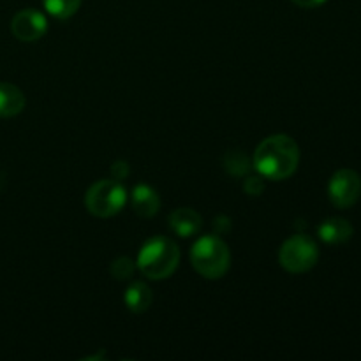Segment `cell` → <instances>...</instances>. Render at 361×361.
<instances>
[{
	"label": "cell",
	"mask_w": 361,
	"mask_h": 361,
	"mask_svg": "<svg viewBox=\"0 0 361 361\" xmlns=\"http://www.w3.org/2000/svg\"><path fill=\"white\" fill-rule=\"evenodd\" d=\"M180 263V249L173 240L155 236L141 247L137 254V268L145 277L162 281L175 274Z\"/></svg>",
	"instance_id": "obj_2"
},
{
	"label": "cell",
	"mask_w": 361,
	"mask_h": 361,
	"mask_svg": "<svg viewBox=\"0 0 361 361\" xmlns=\"http://www.w3.org/2000/svg\"><path fill=\"white\" fill-rule=\"evenodd\" d=\"M123 302H126L127 309H129L130 312L143 314L150 309L152 302H154V295H152L150 288H148L145 282H133V284L126 289Z\"/></svg>",
	"instance_id": "obj_12"
},
{
	"label": "cell",
	"mask_w": 361,
	"mask_h": 361,
	"mask_svg": "<svg viewBox=\"0 0 361 361\" xmlns=\"http://www.w3.org/2000/svg\"><path fill=\"white\" fill-rule=\"evenodd\" d=\"M224 168L231 175L243 176L250 169V161L242 150H231L224 155Z\"/></svg>",
	"instance_id": "obj_14"
},
{
	"label": "cell",
	"mask_w": 361,
	"mask_h": 361,
	"mask_svg": "<svg viewBox=\"0 0 361 361\" xmlns=\"http://www.w3.org/2000/svg\"><path fill=\"white\" fill-rule=\"evenodd\" d=\"M190 263L192 268L204 279L224 277L231 264V252L222 238L217 235L201 236L190 249Z\"/></svg>",
	"instance_id": "obj_3"
},
{
	"label": "cell",
	"mask_w": 361,
	"mask_h": 361,
	"mask_svg": "<svg viewBox=\"0 0 361 361\" xmlns=\"http://www.w3.org/2000/svg\"><path fill=\"white\" fill-rule=\"evenodd\" d=\"M48 30V21L42 13L35 9H23L14 14L11 21V32L18 41L34 42L39 41Z\"/></svg>",
	"instance_id": "obj_7"
},
{
	"label": "cell",
	"mask_w": 361,
	"mask_h": 361,
	"mask_svg": "<svg viewBox=\"0 0 361 361\" xmlns=\"http://www.w3.org/2000/svg\"><path fill=\"white\" fill-rule=\"evenodd\" d=\"M134 270H136V264L129 257H118L109 267V271H111V275L116 281H127V279L133 277Z\"/></svg>",
	"instance_id": "obj_15"
},
{
	"label": "cell",
	"mask_w": 361,
	"mask_h": 361,
	"mask_svg": "<svg viewBox=\"0 0 361 361\" xmlns=\"http://www.w3.org/2000/svg\"><path fill=\"white\" fill-rule=\"evenodd\" d=\"M254 168L270 180H286L296 171L300 148L288 134H274L259 143L254 152Z\"/></svg>",
	"instance_id": "obj_1"
},
{
	"label": "cell",
	"mask_w": 361,
	"mask_h": 361,
	"mask_svg": "<svg viewBox=\"0 0 361 361\" xmlns=\"http://www.w3.org/2000/svg\"><path fill=\"white\" fill-rule=\"evenodd\" d=\"M361 176L353 169H338L328 183V196L337 208H351L360 200Z\"/></svg>",
	"instance_id": "obj_6"
},
{
	"label": "cell",
	"mask_w": 361,
	"mask_h": 361,
	"mask_svg": "<svg viewBox=\"0 0 361 361\" xmlns=\"http://www.w3.org/2000/svg\"><path fill=\"white\" fill-rule=\"evenodd\" d=\"M169 228L182 238L197 235L203 228V217L192 208H176L169 214Z\"/></svg>",
	"instance_id": "obj_8"
},
{
	"label": "cell",
	"mask_w": 361,
	"mask_h": 361,
	"mask_svg": "<svg viewBox=\"0 0 361 361\" xmlns=\"http://www.w3.org/2000/svg\"><path fill=\"white\" fill-rule=\"evenodd\" d=\"M127 201V190L118 180H99L85 194L87 210L94 217L108 219L118 214Z\"/></svg>",
	"instance_id": "obj_4"
},
{
	"label": "cell",
	"mask_w": 361,
	"mask_h": 361,
	"mask_svg": "<svg viewBox=\"0 0 361 361\" xmlns=\"http://www.w3.org/2000/svg\"><path fill=\"white\" fill-rule=\"evenodd\" d=\"M243 189H245L247 194H261L264 190V182L261 176H247L245 183H243Z\"/></svg>",
	"instance_id": "obj_16"
},
{
	"label": "cell",
	"mask_w": 361,
	"mask_h": 361,
	"mask_svg": "<svg viewBox=\"0 0 361 361\" xmlns=\"http://www.w3.org/2000/svg\"><path fill=\"white\" fill-rule=\"evenodd\" d=\"M27 106L25 94L13 83H0V118L20 115Z\"/></svg>",
	"instance_id": "obj_11"
},
{
	"label": "cell",
	"mask_w": 361,
	"mask_h": 361,
	"mask_svg": "<svg viewBox=\"0 0 361 361\" xmlns=\"http://www.w3.org/2000/svg\"><path fill=\"white\" fill-rule=\"evenodd\" d=\"M44 9L56 20H67L74 16L81 6V0H42Z\"/></svg>",
	"instance_id": "obj_13"
},
{
	"label": "cell",
	"mask_w": 361,
	"mask_h": 361,
	"mask_svg": "<svg viewBox=\"0 0 361 361\" xmlns=\"http://www.w3.org/2000/svg\"><path fill=\"white\" fill-rule=\"evenodd\" d=\"M111 175H113V178L115 180H122V178H126L127 175H129V164H127V162H123V161H118V162H115V164L111 166Z\"/></svg>",
	"instance_id": "obj_17"
},
{
	"label": "cell",
	"mask_w": 361,
	"mask_h": 361,
	"mask_svg": "<svg viewBox=\"0 0 361 361\" xmlns=\"http://www.w3.org/2000/svg\"><path fill=\"white\" fill-rule=\"evenodd\" d=\"M293 4H296L298 7H303V9H314V7L323 6L326 0H291Z\"/></svg>",
	"instance_id": "obj_18"
},
{
	"label": "cell",
	"mask_w": 361,
	"mask_h": 361,
	"mask_svg": "<svg viewBox=\"0 0 361 361\" xmlns=\"http://www.w3.org/2000/svg\"><path fill=\"white\" fill-rule=\"evenodd\" d=\"M319 259L317 243L307 235H295L282 243L279 263L289 274H305L312 270Z\"/></svg>",
	"instance_id": "obj_5"
},
{
	"label": "cell",
	"mask_w": 361,
	"mask_h": 361,
	"mask_svg": "<svg viewBox=\"0 0 361 361\" xmlns=\"http://www.w3.org/2000/svg\"><path fill=\"white\" fill-rule=\"evenodd\" d=\"M317 233H319V238L328 245H341L351 240L353 226L342 217H330L321 222Z\"/></svg>",
	"instance_id": "obj_10"
},
{
	"label": "cell",
	"mask_w": 361,
	"mask_h": 361,
	"mask_svg": "<svg viewBox=\"0 0 361 361\" xmlns=\"http://www.w3.org/2000/svg\"><path fill=\"white\" fill-rule=\"evenodd\" d=\"M130 203H133L134 212L141 219L155 217L157 212L161 210V197H159L157 190L154 187L147 185V183H140V185L134 187Z\"/></svg>",
	"instance_id": "obj_9"
}]
</instances>
